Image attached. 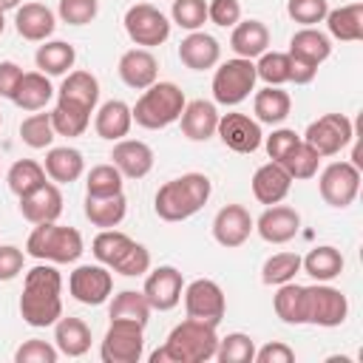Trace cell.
I'll return each instance as SVG.
<instances>
[{"instance_id": "6da1fadb", "label": "cell", "mask_w": 363, "mask_h": 363, "mask_svg": "<svg viewBox=\"0 0 363 363\" xmlns=\"http://www.w3.org/2000/svg\"><path fill=\"white\" fill-rule=\"evenodd\" d=\"M20 315L28 326L45 329L62 318V275L54 264H37L23 278Z\"/></svg>"}, {"instance_id": "7a4b0ae2", "label": "cell", "mask_w": 363, "mask_h": 363, "mask_svg": "<svg viewBox=\"0 0 363 363\" xmlns=\"http://www.w3.org/2000/svg\"><path fill=\"white\" fill-rule=\"evenodd\" d=\"M216 326L196 318H184L170 329L167 340L150 354V363H204L216 357Z\"/></svg>"}, {"instance_id": "3957f363", "label": "cell", "mask_w": 363, "mask_h": 363, "mask_svg": "<svg viewBox=\"0 0 363 363\" xmlns=\"http://www.w3.org/2000/svg\"><path fill=\"white\" fill-rule=\"evenodd\" d=\"M210 193H213V184L204 173H184L179 179L164 182L156 190L153 210L162 221H184L207 204Z\"/></svg>"}, {"instance_id": "277c9868", "label": "cell", "mask_w": 363, "mask_h": 363, "mask_svg": "<svg viewBox=\"0 0 363 363\" xmlns=\"http://www.w3.org/2000/svg\"><path fill=\"white\" fill-rule=\"evenodd\" d=\"M184 105H187L184 91L176 82H153L150 88L142 91V96L136 99L130 113H133L136 125H142L147 130H159V128L179 122Z\"/></svg>"}, {"instance_id": "5b68a950", "label": "cell", "mask_w": 363, "mask_h": 363, "mask_svg": "<svg viewBox=\"0 0 363 363\" xmlns=\"http://www.w3.org/2000/svg\"><path fill=\"white\" fill-rule=\"evenodd\" d=\"M26 252L48 264H74L82 255V235L77 227H65L57 221L34 224L26 241Z\"/></svg>"}, {"instance_id": "8992f818", "label": "cell", "mask_w": 363, "mask_h": 363, "mask_svg": "<svg viewBox=\"0 0 363 363\" xmlns=\"http://www.w3.org/2000/svg\"><path fill=\"white\" fill-rule=\"evenodd\" d=\"M255 62L244 60V57H233L227 62H221L213 74V99L218 105H241L252 91H255Z\"/></svg>"}, {"instance_id": "52a82bcc", "label": "cell", "mask_w": 363, "mask_h": 363, "mask_svg": "<svg viewBox=\"0 0 363 363\" xmlns=\"http://www.w3.org/2000/svg\"><path fill=\"white\" fill-rule=\"evenodd\" d=\"M349 315V301L340 289L318 281L312 286H303V320L312 326L335 329L346 320Z\"/></svg>"}, {"instance_id": "ba28073f", "label": "cell", "mask_w": 363, "mask_h": 363, "mask_svg": "<svg viewBox=\"0 0 363 363\" xmlns=\"http://www.w3.org/2000/svg\"><path fill=\"white\" fill-rule=\"evenodd\" d=\"M145 354V326L133 320H111L99 357L102 363H139Z\"/></svg>"}, {"instance_id": "9c48e42d", "label": "cell", "mask_w": 363, "mask_h": 363, "mask_svg": "<svg viewBox=\"0 0 363 363\" xmlns=\"http://www.w3.org/2000/svg\"><path fill=\"white\" fill-rule=\"evenodd\" d=\"M125 31L139 48H156L170 37V20L153 3H133L125 11Z\"/></svg>"}, {"instance_id": "30bf717a", "label": "cell", "mask_w": 363, "mask_h": 363, "mask_svg": "<svg viewBox=\"0 0 363 363\" xmlns=\"http://www.w3.org/2000/svg\"><path fill=\"white\" fill-rule=\"evenodd\" d=\"M301 139L306 145H312L318 150V156H337L354 139L352 119L343 113H323L315 122H309V128Z\"/></svg>"}, {"instance_id": "8fae6325", "label": "cell", "mask_w": 363, "mask_h": 363, "mask_svg": "<svg viewBox=\"0 0 363 363\" xmlns=\"http://www.w3.org/2000/svg\"><path fill=\"white\" fill-rule=\"evenodd\" d=\"M184 298V312L187 318H196V320H204L210 326H218L224 312H227V301H224V289L210 281V278H196L184 286L182 292Z\"/></svg>"}, {"instance_id": "7c38bea8", "label": "cell", "mask_w": 363, "mask_h": 363, "mask_svg": "<svg viewBox=\"0 0 363 363\" xmlns=\"http://www.w3.org/2000/svg\"><path fill=\"white\" fill-rule=\"evenodd\" d=\"M318 190H320V199L329 207H337V210L349 207L357 199V190H360V167H354L352 162L326 164L320 179H318Z\"/></svg>"}, {"instance_id": "4fadbf2b", "label": "cell", "mask_w": 363, "mask_h": 363, "mask_svg": "<svg viewBox=\"0 0 363 363\" xmlns=\"http://www.w3.org/2000/svg\"><path fill=\"white\" fill-rule=\"evenodd\" d=\"M68 292L85 306H99L113 292V275L105 264H82L68 275Z\"/></svg>"}, {"instance_id": "5bb4252c", "label": "cell", "mask_w": 363, "mask_h": 363, "mask_svg": "<svg viewBox=\"0 0 363 363\" xmlns=\"http://www.w3.org/2000/svg\"><path fill=\"white\" fill-rule=\"evenodd\" d=\"M216 133H218V139L224 142V147H230V150H235V153H255V150L261 147V142H264L261 122H255L252 116L238 113V111L221 113Z\"/></svg>"}, {"instance_id": "9a60e30c", "label": "cell", "mask_w": 363, "mask_h": 363, "mask_svg": "<svg viewBox=\"0 0 363 363\" xmlns=\"http://www.w3.org/2000/svg\"><path fill=\"white\" fill-rule=\"evenodd\" d=\"M150 309L156 312H170L173 306H179L182 301V292H184V278L176 267L164 264V267H156L147 278H145V286H142Z\"/></svg>"}, {"instance_id": "2e32d148", "label": "cell", "mask_w": 363, "mask_h": 363, "mask_svg": "<svg viewBox=\"0 0 363 363\" xmlns=\"http://www.w3.org/2000/svg\"><path fill=\"white\" fill-rule=\"evenodd\" d=\"M252 230H255V221L244 204H224L213 218V238L227 250L241 247Z\"/></svg>"}, {"instance_id": "e0dca14e", "label": "cell", "mask_w": 363, "mask_h": 363, "mask_svg": "<svg viewBox=\"0 0 363 363\" xmlns=\"http://www.w3.org/2000/svg\"><path fill=\"white\" fill-rule=\"evenodd\" d=\"M255 230L258 235L267 241V244H286L298 235L301 230V213L295 207H286V204H269L258 221H255Z\"/></svg>"}, {"instance_id": "ac0fdd59", "label": "cell", "mask_w": 363, "mask_h": 363, "mask_svg": "<svg viewBox=\"0 0 363 363\" xmlns=\"http://www.w3.org/2000/svg\"><path fill=\"white\" fill-rule=\"evenodd\" d=\"M116 71H119V79H122L128 88L145 91V88H150V85L156 82V77H159V62H156V57L150 54V48H130V51H125V54L119 57Z\"/></svg>"}, {"instance_id": "d6986e66", "label": "cell", "mask_w": 363, "mask_h": 363, "mask_svg": "<svg viewBox=\"0 0 363 363\" xmlns=\"http://www.w3.org/2000/svg\"><path fill=\"white\" fill-rule=\"evenodd\" d=\"M62 213V193L57 187V182H45L37 190H31L28 196L20 199V216L31 224H45V221H57Z\"/></svg>"}, {"instance_id": "ffe728a7", "label": "cell", "mask_w": 363, "mask_h": 363, "mask_svg": "<svg viewBox=\"0 0 363 363\" xmlns=\"http://www.w3.org/2000/svg\"><path fill=\"white\" fill-rule=\"evenodd\" d=\"M111 159L125 179H145L153 170V150L142 139H119L111 150Z\"/></svg>"}, {"instance_id": "44dd1931", "label": "cell", "mask_w": 363, "mask_h": 363, "mask_svg": "<svg viewBox=\"0 0 363 363\" xmlns=\"http://www.w3.org/2000/svg\"><path fill=\"white\" fill-rule=\"evenodd\" d=\"M179 60L182 65H187L190 71H207L213 65H218L221 60V45L213 34H204L201 28L199 31H190L182 43H179Z\"/></svg>"}, {"instance_id": "7402d4cb", "label": "cell", "mask_w": 363, "mask_h": 363, "mask_svg": "<svg viewBox=\"0 0 363 363\" xmlns=\"http://www.w3.org/2000/svg\"><path fill=\"white\" fill-rule=\"evenodd\" d=\"M14 28L28 43H45L54 34L57 20H54V11L48 6H43V3H23V6H17Z\"/></svg>"}, {"instance_id": "603a6c76", "label": "cell", "mask_w": 363, "mask_h": 363, "mask_svg": "<svg viewBox=\"0 0 363 363\" xmlns=\"http://www.w3.org/2000/svg\"><path fill=\"white\" fill-rule=\"evenodd\" d=\"M218 108L216 102H207V99H193L184 105L179 122H182V133L190 139V142H207L210 136H216V128H218Z\"/></svg>"}, {"instance_id": "cb8c5ba5", "label": "cell", "mask_w": 363, "mask_h": 363, "mask_svg": "<svg viewBox=\"0 0 363 363\" xmlns=\"http://www.w3.org/2000/svg\"><path fill=\"white\" fill-rule=\"evenodd\" d=\"M289 190H292V179H289V173L278 164V162H267V164H261L258 170H255V176H252V196L261 201V204H278V201H284L286 196H289Z\"/></svg>"}, {"instance_id": "d4e9b609", "label": "cell", "mask_w": 363, "mask_h": 363, "mask_svg": "<svg viewBox=\"0 0 363 363\" xmlns=\"http://www.w3.org/2000/svg\"><path fill=\"white\" fill-rule=\"evenodd\" d=\"M286 54L301 60V62H309V65L320 68V62H326L329 54H332V40H329V34L318 31L315 26H303L289 37V51Z\"/></svg>"}, {"instance_id": "484cf974", "label": "cell", "mask_w": 363, "mask_h": 363, "mask_svg": "<svg viewBox=\"0 0 363 363\" xmlns=\"http://www.w3.org/2000/svg\"><path fill=\"white\" fill-rule=\"evenodd\" d=\"M267 45H269V28L261 20H238L233 26L230 48L235 51V57L255 60L267 51Z\"/></svg>"}, {"instance_id": "4316f807", "label": "cell", "mask_w": 363, "mask_h": 363, "mask_svg": "<svg viewBox=\"0 0 363 363\" xmlns=\"http://www.w3.org/2000/svg\"><path fill=\"white\" fill-rule=\"evenodd\" d=\"M133 125V113H130V105L122 102V99H108L96 116H94V128H96V136L108 139V142H119L128 136Z\"/></svg>"}, {"instance_id": "83f0119b", "label": "cell", "mask_w": 363, "mask_h": 363, "mask_svg": "<svg viewBox=\"0 0 363 363\" xmlns=\"http://www.w3.org/2000/svg\"><path fill=\"white\" fill-rule=\"evenodd\" d=\"M128 213V199L125 193H113V196H85V218L99 227V230H111L119 227L125 221Z\"/></svg>"}, {"instance_id": "f1b7e54d", "label": "cell", "mask_w": 363, "mask_h": 363, "mask_svg": "<svg viewBox=\"0 0 363 363\" xmlns=\"http://www.w3.org/2000/svg\"><path fill=\"white\" fill-rule=\"evenodd\" d=\"M54 346L65 357H82L91 349V329L82 318H60L54 323Z\"/></svg>"}, {"instance_id": "f546056e", "label": "cell", "mask_w": 363, "mask_h": 363, "mask_svg": "<svg viewBox=\"0 0 363 363\" xmlns=\"http://www.w3.org/2000/svg\"><path fill=\"white\" fill-rule=\"evenodd\" d=\"M43 167H45V176H48L51 182H57V184H71V182H77V179L82 176L85 159H82V153H79L77 147L62 145V147H48Z\"/></svg>"}, {"instance_id": "4dcf8cb0", "label": "cell", "mask_w": 363, "mask_h": 363, "mask_svg": "<svg viewBox=\"0 0 363 363\" xmlns=\"http://www.w3.org/2000/svg\"><path fill=\"white\" fill-rule=\"evenodd\" d=\"M57 99L82 105L94 113V108L99 102V79L91 71H68V77L62 79V85L57 91Z\"/></svg>"}, {"instance_id": "1f68e13d", "label": "cell", "mask_w": 363, "mask_h": 363, "mask_svg": "<svg viewBox=\"0 0 363 363\" xmlns=\"http://www.w3.org/2000/svg\"><path fill=\"white\" fill-rule=\"evenodd\" d=\"M252 111H255V122L281 125L292 111V99H289L286 91H281V85H267V88L255 91Z\"/></svg>"}, {"instance_id": "d6a6232c", "label": "cell", "mask_w": 363, "mask_h": 363, "mask_svg": "<svg viewBox=\"0 0 363 363\" xmlns=\"http://www.w3.org/2000/svg\"><path fill=\"white\" fill-rule=\"evenodd\" d=\"M54 96V85L43 71H28L23 74L17 91H14V105L23 111H43Z\"/></svg>"}, {"instance_id": "836d02e7", "label": "cell", "mask_w": 363, "mask_h": 363, "mask_svg": "<svg viewBox=\"0 0 363 363\" xmlns=\"http://www.w3.org/2000/svg\"><path fill=\"white\" fill-rule=\"evenodd\" d=\"M326 28L340 43L363 40V3H349V6H340V9H329Z\"/></svg>"}, {"instance_id": "e575fe53", "label": "cell", "mask_w": 363, "mask_h": 363, "mask_svg": "<svg viewBox=\"0 0 363 363\" xmlns=\"http://www.w3.org/2000/svg\"><path fill=\"white\" fill-rule=\"evenodd\" d=\"M301 269H303L306 275H312L315 281L329 284V281H335V278L343 272V255H340L337 247L320 244V247L309 250L306 258H301Z\"/></svg>"}, {"instance_id": "d590c367", "label": "cell", "mask_w": 363, "mask_h": 363, "mask_svg": "<svg viewBox=\"0 0 363 363\" xmlns=\"http://www.w3.org/2000/svg\"><path fill=\"white\" fill-rule=\"evenodd\" d=\"M74 60H77V51L65 40H45L37 48V54H34V62H37V68L45 77H62V74H68V68H74Z\"/></svg>"}, {"instance_id": "8d00e7d4", "label": "cell", "mask_w": 363, "mask_h": 363, "mask_svg": "<svg viewBox=\"0 0 363 363\" xmlns=\"http://www.w3.org/2000/svg\"><path fill=\"white\" fill-rule=\"evenodd\" d=\"M150 312L153 309H150L145 292H136V289H122L119 295H113V301L108 306L111 320H133V323H142V326H147Z\"/></svg>"}, {"instance_id": "74e56055", "label": "cell", "mask_w": 363, "mask_h": 363, "mask_svg": "<svg viewBox=\"0 0 363 363\" xmlns=\"http://www.w3.org/2000/svg\"><path fill=\"white\" fill-rule=\"evenodd\" d=\"M88 122H91V111L88 108L65 102V99H57V105L51 111V125H54L57 136H68V139L71 136H82Z\"/></svg>"}, {"instance_id": "f35d334b", "label": "cell", "mask_w": 363, "mask_h": 363, "mask_svg": "<svg viewBox=\"0 0 363 363\" xmlns=\"http://www.w3.org/2000/svg\"><path fill=\"white\" fill-rule=\"evenodd\" d=\"M6 182H9V190H11L17 199H23V196H28L31 190H37L40 184H45L48 176H45V167H43L40 162H34V159H17V162L9 167Z\"/></svg>"}, {"instance_id": "ab89813d", "label": "cell", "mask_w": 363, "mask_h": 363, "mask_svg": "<svg viewBox=\"0 0 363 363\" xmlns=\"http://www.w3.org/2000/svg\"><path fill=\"white\" fill-rule=\"evenodd\" d=\"M272 306H275V315L289 323V326H301L306 323L303 320V286L295 284V281H286L278 286L275 298H272Z\"/></svg>"}, {"instance_id": "60d3db41", "label": "cell", "mask_w": 363, "mask_h": 363, "mask_svg": "<svg viewBox=\"0 0 363 363\" xmlns=\"http://www.w3.org/2000/svg\"><path fill=\"white\" fill-rule=\"evenodd\" d=\"M320 159L323 156H318V150L312 147V145H306L303 139L278 162L286 173H289V179L292 182H298V179H312L315 173H318V164H320Z\"/></svg>"}, {"instance_id": "b9f144b4", "label": "cell", "mask_w": 363, "mask_h": 363, "mask_svg": "<svg viewBox=\"0 0 363 363\" xmlns=\"http://www.w3.org/2000/svg\"><path fill=\"white\" fill-rule=\"evenodd\" d=\"M301 272V255L298 252H275L261 267V281L267 286H281L286 281H295Z\"/></svg>"}, {"instance_id": "7bdbcfd3", "label": "cell", "mask_w": 363, "mask_h": 363, "mask_svg": "<svg viewBox=\"0 0 363 363\" xmlns=\"http://www.w3.org/2000/svg\"><path fill=\"white\" fill-rule=\"evenodd\" d=\"M130 235H125L122 230H116V227H111V230H102L96 238H94V244H91V252H94V258L99 261V264H105L108 269L116 264V258L130 247Z\"/></svg>"}, {"instance_id": "ee69618b", "label": "cell", "mask_w": 363, "mask_h": 363, "mask_svg": "<svg viewBox=\"0 0 363 363\" xmlns=\"http://www.w3.org/2000/svg\"><path fill=\"white\" fill-rule=\"evenodd\" d=\"M255 357V343L244 332H230L227 337H218L216 346V360L218 363H252Z\"/></svg>"}, {"instance_id": "f6af8a7d", "label": "cell", "mask_w": 363, "mask_h": 363, "mask_svg": "<svg viewBox=\"0 0 363 363\" xmlns=\"http://www.w3.org/2000/svg\"><path fill=\"white\" fill-rule=\"evenodd\" d=\"M54 125H51V113H31L20 122V139L23 145L34 147V150H43L54 142Z\"/></svg>"}, {"instance_id": "bcb514c9", "label": "cell", "mask_w": 363, "mask_h": 363, "mask_svg": "<svg viewBox=\"0 0 363 363\" xmlns=\"http://www.w3.org/2000/svg\"><path fill=\"white\" fill-rule=\"evenodd\" d=\"M122 173L116 170V164H96L88 170L85 176V196H113L122 193Z\"/></svg>"}, {"instance_id": "7dc6e473", "label": "cell", "mask_w": 363, "mask_h": 363, "mask_svg": "<svg viewBox=\"0 0 363 363\" xmlns=\"http://www.w3.org/2000/svg\"><path fill=\"white\" fill-rule=\"evenodd\" d=\"M255 74L267 85L289 82V54H284V51H264L258 57V62H255Z\"/></svg>"}, {"instance_id": "c3c4849f", "label": "cell", "mask_w": 363, "mask_h": 363, "mask_svg": "<svg viewBox=\"0 0 363 363\" xmlns=\"http://www.w3.org/2000/svg\"><path fill=\"white\" fill-rule=\"evenodd\" d=\"M170 17L184 31H199L207 23V0H173Z\"/></svg>"}, {"instance_id": "681fc988", "label": "cell", "mask_w": 363, "mask_h": 363, "mask_svg": "<svg viewBox=\"0 0 363 363\" xmlns=\"http://www.w3.org/2000/svg\"><path fill=\"white\" fill-rule=\"evenodd\" d=\"M111 269L119 272V275H125V278H139V275H145V272L150 269V252H147V247L139 244V241H130V247L116 258V264H113Z\"/></svg>"}, {"instance_id": "f907efd6", "label": "cell", "mask_w": 363, "mask_h": 363, "mask_svg": "<svg viewBox=\"0 0 363 363\" xmlns=\"http://www.w3.org/2000/svg\"><path fill=\"white\" fill-rule=\"evenodd\" d=\"M286 14L301 26H318L329 14L326 0H286Z\"/></svg>"}, {"instance_id": "816d5d0a", "label": "cell", "mask_w": 363, "mask_h": 363, "mask_svg": "<svg viewBox=\"0 0 363 363\" xmlns=\"http://www.w3.org/2000/svg\"><path fill=\"white\" fill-rule=\"evenodd\" d=\"M57 11L68 26H88L99 11V0H60Z\"/></svg>"}, {"instance_id": "f5cc1de1", "label": "cell", "mask_w": 363, "mask_h": 363, "mask_svg": "<svg viewBox=\"0 0 363 363\" xmlns=\"http://www.w3.org/2000/svg\"><path fill=\"white\" fill-rule=\"evenodd\" d=\"M60 352L48 340H26L14 352V363H57Z\"/></svg>"}, {"instance_id": "db71d44e", "label": "cell", "mask_w": 363, "mask_h": 363, "mask_svg": "<svg viewBox=\"0 0 363 363\" xmlns=\"http://www.w3.org/2000/svg\"><path fill=\"white\" fill-rule=\"evenodd\" d=\"M207 20L221 26V28H233L241 20V3L238 0H210L207 3Z\"/></svg>"}, {"instance_id": "11a10c76", "label": "cell", "mask_w": 363, "mask_h": 363, "mask_svg": "<svg viewBox=\"0 0 363 363\" xmlns=\"http://www.w3.org/2000/svg\"><path fill=\"white\" fill-rule=\"evenodd\" d=\"M298 142H301V136H298L295 130H289V128H278V130H272L261 145L267 147V153H269L272 162H281Z\"/></svg>"}, {"instance_id": "9f6ffc18", "label": "cell", "mask_w": 363, "mask_h": 363, "mask_svg": "<svg viewBox=\"0 0 363 363\" xmlns=\"http://www.w3.org/2000/svg\"><path fill=\"white\" fill-rule=\"evenodd\" d=\"M26 255L14 244H0V281H14L23 272Z\"/></svg>"}, {"instance_id": "6f0895ef", "label": "cell", "mask_w": 363, "mask_h": 363, "mask_svg": "<svg viewBox=\"0 0 363 363\" xmlns=\"http://www.w3.org/2000/svg\"><path fill=\"white\" fill-rule=\"evenodd\" d=\"M255 363H292L295 360V352L281 343V340H272V343H264L261 349H255Z\"/></svg>"}, {"instance_id": "680465c9", "label": "cell", "mask_w": 363, "mask_h": 363, "mask_svg": "<svg viewBox=\"0 0 363 363\" xmlns=\"http://www.w3.org/2000/svg\"><path fill=\"white\" fill-rule=\"evenodd\" d=\"M20 79H23V68L17 62H11V60L0 62V96L3 99H14Z\"/></svg>"}, {"instance_id": "91938a15", "label": "cell", "mask_w": 363, "mask_h": 363, "mask_svg": "<svg viewBox=\"0 0 363 363\" xmlns=\"http://www.w3.org/2000/svg\"><path fill=\"white\" fill-rule=\"evenodd\" d=\"M315 74H318V68H315V65H309V62H301V60L289 57V82H295V85H309V82L315 79Z\"/></svg>"}, {"instance_id": "94428289", "label": "cell", "mask_w": 363, "mask_h": 363, "mask_svg": "<svg viewBox=\"0 0 363 363\" xmlns=\"http://www.w3.org/2000/svg\"><path fill=\"white\" fill-rule=\"evenodd\" d=\"M23 0H0V11H9V9H17Z\"/></svg>"}, {"instance_id": "6125c7cd", "label": "cell", "mask_w": 363, "mask_h": 363, "mask_svg": "<svg viewBox=\"0 0 363 363\" xmlns=\"http://www.w3.org/2000/svg\"><path fill=\"white\" fill-rule=\"evenodd\" d=\"M6 31V17H3V11H0V34Z\"/></svg>"}, {"instance_id": "be15d7a7", "label": "cell", "mask_w": 363, "mask_h": 363, "mask_svg": "<svg viewBox=\"0 0 363 363\" xmlns=\"http://www.w3.org/2000/svg\"><path fill=\"white\" fill-rule=\"evenodd\" d=\"M0 125H3V113H0Z\"/></svg>"}]
</instances>
